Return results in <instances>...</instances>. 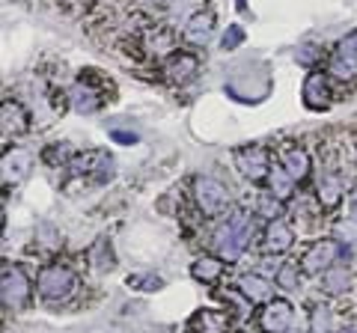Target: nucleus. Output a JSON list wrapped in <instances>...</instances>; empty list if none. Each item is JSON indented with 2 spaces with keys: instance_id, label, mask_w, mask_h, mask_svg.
Instances as JSON below:
<instances>
[{
  "instance_id": "nucleus-20",
  "label": "nucleus",
  "mask_w": 357,
  "mask_h": 333,
  "mask_svg": "<svg viewBox=\"0 0 357 333\" xmlns=\"http://www.w3.org/2000/svg\"><path fill=\"white\" fill-rule=\"evenodd\" d=\"M220 271H223V262H218V259H197L194 268H191V274L197 277V280H206V283L218 280Z\"/></svg>"
},
{
  "instance_id": "nucleus-15",
  "label": "nucleus",
  "mask_w": 357,
  "mask_h": 333,
  "mask_svg": "<svg viewBox=\"0 0 357 333\" xmlns=\"http://www.w3.org/2000/svg\"><path fill=\"white\" fill-rule=\"evenodd\" d=\"M241 292L248 295V301H265L268 295H271V286H268L265 277L259 274H248V277H241Z\"/></svg>"
},
{
  "instance_id": "nucleus-32",
  "label": "nucleus",
  "mask_w": 357,
  "mask_h": 333,
  "mask_svg": "<svg viewBox=\"0 0 357 333\" xmlns=\"http://www.w3.org/2000/svg\"><path fill=\"white\" fill-rule=\"evenodd\" d=\"M114 140L122 143V146H131V143H137V134H128V131H114Z\"/></svg>"
},
{
  "instance_id": "nucleus-29",
  "label": "nucleus",
  "mask_w": 357,
  "mask_h": 333,
  "mask_svg": "<svg viewBox=\"0 0 357 333\" xmlns=\"http://www.w3.org/2000/svg\"><path fill=\"white\" fill-rule=\"evenodd\" d=\"M241 39H244V30L232 24L227 33H223V48H238V45H241Z\"/></svg>"
},
{
  "instance_id": "nucleus-10",
  "label": "nucleus",
  "mask_w": 357,
  "mask_h": 333,
  "mask_svg": "<svg viewBox=\"0 0 357 333\" xmlns=\"http://www.w3.org/2000/svg\"><path fill=\"white\" fill-rule=\"evenodd\" d=\"M328 84H325V77L321 75H310L307 77V84H304V102L307 107L312 110H325L331 104V98H328Z\"/></svg>"
},
{
  "instance_id": "nucleus-8",
  "label": "nucleus",
  "mask_w": 357,
  "mask_h": 333,
  "mask_svg": "<svg viewBox=\"0 0 357 333\" xmlns=\"http://www.w3.org/2000/svg\"><path fill=\"white\" fill-rule=\"evenodd\" d=\"M110 166H114V158H110L107 152H84V155H77V158L72 161V173H102V179H110Z\"/></svg>"
},
{
  "instance_id": "nucleus-28",
  "label": "nucleus",
  "mask_w": 357,
  "mask_h": 333,
  "mask_svg": "<svg viewBox=\"0 0 357 333\" xmlns=\"http://www.w3.org/2000/svg\"><path fill=\"white\" fill-rule=\"evenodd\" d=\"M277 283H280L283 288H295V283H298V271L292 268V265H283V268L277 271Z\"/></svg>"
},
{
  "instance_id": "nucleus-33",
  "label": "nucleus",
  "mask_w": 357,
  "mask_h": 333,
  "mask_svg": "<svg viewBox=\"0 0 357 333\" xmlns=\"http://www.w3.org/2000/svg\"><path fill=\"white\" fill-rule=\"evenodd\" d=\"M351 215H354V220H357V194L351 196Z\"/></svg>"
},
{
  "instance_id": "nucleus-11",
  "label": "nucleus",
  "mask_w": 357,
  "mask_h": 333,
  "mask_svg": "<svg viewBox=\"0 0 357 333\" xmlns=\"http://www.w3.org/2000/svg\"><path fill=\"white\" fill-rule=\"evenodd\" d=\"M211 30H215V18L208 13H199L185 24V39L191 42V45H206L211 39Z\"/></svg>"
},
{
  "instance_id": "nucleus-7",
  "label": "nucleus",
  "mask_w": 357,
  "mask_h": 333,
  "mask_svg": "<svg viewBox=\"0 0 357 333\" xmlns=\"http://www.w3.org/2000/svg\"><path fill=\"white\" fill-rule=\"evenodd\" d=\"M337 256H340V244L337 241H319V244H312V247L307 250V256H304V271H310V274L328 271L331 262H337Z\"/></svg>"
},
{
  "instance_id": "nucleus-12",
  "label": "nucleus",
  "mask_w": 357,
  "mask_h": 333,
  "mask_svg": "<svg viewBox=\"0 0 357 333\" xmlns=\"http://www.w3.org/2000/svg\"><path fill=\"white\" fill-rule=\"evenodd\" d=\"M30 170V155L24 149H13V152H6L3 155V182H18V179H24Z\"/></svg>"
},
{
  "instance_id": "nucleus-24",
  "label": "nucleus",
  "mask_w": 357,
  "mask_h": 333,
  "mask_svg": "<svg viewBox=\"0 0 357 333\" xmlns=\"http://www.w3.org/2000/svg\"><path fill=\"white\" fill-rule=\"evenodd\" d=\"M319 196H321V203H325V206H333L340 199V185L333 182V179L319 182Z\"/></svg>"
},
{
  "instance_id": "nucleus-3",
  "label": "nucleus",
  "mask_w": 357,
  "mask_h": 333,
  "mask_svg": "<svg viewBox=\"0 0 357 333\" xmlns=\"http://www.w3.org/2000/svg\"><path fill=\"white\" fill-rule=\"evenodd\" d=\"M194 194H197V203H199V208H203V215H208V217L220 215L229 203L227 187H223L220 182H215V179H208V176L194 182Z\"/></svg>"
},
{
  "instance_id": "nucleus-16",
  "label": "nucleus",
  "mask_w": 357,
  "mask_h": 333,
  "mask_svg": "<svg viewBox=\"0 0 357 333\" xmlns=\"http://www.w3.org/2000/svg\"><path fill=\"white\" fill-rule=\"evenodd\" d=\"M167 72H170V77L176 84H185L188 77H194V72H197V57H191V54H178V57L167 65Z\"/></svg>"
},
{
  "instance_id": "nucleus-23",
  "label": "nucleus",
  "mask_w": 357,
  "mask_h": 333,
  "mask_svg": "<svg viewBox=\"0 0 357 333\" xmlns=\"http://www.w3.org/2000/svg\"><path fill=\"white\" fill-rule=\"evenodd\" d=\"M310 327H312V333H331V309L328 307H316V309H312Z\"/></svg>"
},
{
  "instance_id": "nucleus-1",
  "label": "nucleus",
  "mask_w": 357,
  "mask_h": 333,
  "mask_svg": "<svg viewBox=\"0 0 357 333\" xmlns=\"http://www.w3.org/2000/svg\"><path fill=\"white\" fill-rule=\"evenodd\" d=\"M250 235H253V226H250V220L248 215H232V220L227 226H220L218 229V235H215V247L223 259H238L241 256V250L250 244Z\"/></svg>"
},
{
  "instance_id": "nucleus-14",
  "label": "nucleus",
  "mask_w": 357,
  "mask_h": 333,
  "mask_svg": "<svg viewBox=\"0 0 357 333\" xmlns=\"http://www.w3.org/2000/svg\"><path fill=\"white\" fill-rule=\"evenodd\" d=\"M27 128V114H24V107H21L18 102H3V134H21V131Z\"/></svg>"
},
{
  "instance_id": "nucleus-22",
  "label": "nucleus",
  "mask_w": 357,
  "mask_h": 333,
  "mask_svg": "<svg viewBox=\"0 0 357 333\" xmlns=\"http://www.w3.org/2000/svg\"><path fill=\"white\" fill-rule=\"evenodd\" d=\"M72 104H75V110H81V114H93V110L98 107V98H93V93L84 90V86H75L72 90Z\"/></svg>"
},
{
  "instance_id": "nucleus-30",
  "label": "nucleus",
  "mask_w": 357,
  "mask_h": 333,
  "mask_svg": "<svg viewBox=\"0 0 357 333\" xmlns=\"http://www.w3.org/2000/svg\"><path fill=\"white\" fill-rule=\"evenodd\" d=\"M152 45H155V48H152L155 54H167V51L173 48V39H170V36H158V39L152 42Z\"/></svg>"
},
{
  "instance_id": "nucleus-5",
  "label": "nucleus",
  "mask_w": 357,
  "mask_h": 333,
  "mask_svg": "<svg viewBox=\"0 0 357 333\" xmlns=\"http://www.w3.org/2000/svg\"><path fill=\"white\" fill-rule=\"evenodd\" d=\"M331 75L340 77V81H351L357 75V33L345 39L331 57Z\"/></svg>"
},
{
  "instance_id": "nucleus-4",
  "label": "nucleus",
  "mask_w": 357,
  "mask_h": 333,
  "mask_svg": "<svg viewBox=\"0 0 357 333\" xmlns=\"http://www.w3.org/2000/svg\"><path fill=\"white\" fill-rule=\"evenodd\" d=\"M3 304L6 307H24L27 295H30V283L21 268H15V265H3Z\"/></svg>"
},
{
  "instance_id": "nucleus-19",
  "label": "nucleus",
  "mask_w": 357,
  "mask_h": 333,
  "mask_svg": "<svg viewBox=\"0 0 357 333\" xmlns=\"http://www.w3.org/2000/svg\"><path fill=\"white\" fill-rule=\"evenodd\" d=\"M325 288L331 295H340L349 288V271L342 268V265H333V268L325 271Z\"/></svg>"
},
{
  "instance_id": "nucleus-26",
  "label": "nucleus",
  "mask_w": 357,
  "mask_h": 333,
  "mask_svg": "<svg viewBox=\"0 0 357 333\" xmlns=\"http://www.w3.org/2000/svg\"><path fill=\"white\" fill-rule=\"evenodd\" d=\"M337 238L345 244H354L357 241V220H342V224H337Z\"/></svg>"
},
{
  "instance_id": "nucleus-9",
  "label": "nucleus",
  "mask_w": 357,
  "mask_h": 333,
  "mask_svg": "<svg viewBox=\"0 0 357 333\" xmlns=\"http://www.w3.org/2000/svg\"><path fill=\"white\" fill-rule=\"evenodd\" d=\"M262 327L268 333H283L289 327V321H292V307H289L286 301H274V304H268L262 309Z\"/></svg>"
},
{
  "instance_id": "nucleus-25",
  "label": "nucleus",
  "mask_w": 357,
  "mask_h": 333,
  "mask_svg": "<svg viewBox=\"0 0 357 333\" xmlns=\"http://www.w3.org/2000/svg\"><path fill=\"white\" fill-rule=\"evenodd\" d=\"M259 215H265V217L277 220V215H283L280 199H274V196H262V199H259Z\"/></svg>"
},
{
  "instance_id": "nucleus-17",
  "label": "nucleus",
  "mask_w": 357,
  "mask_h": 333,
  "mask_svg": "<svg viewBox=\"0 0 357 333\" xmlns=\"http://www.w3.org/2000/svg\"><path fill=\"white\" fill-rule=\"evenodd\" d=\"M283 166L289 170V176H292V179H304L307 170H310L307 152H304V149H289L286 158H283Z\"/></svg>"
},
{
  "instance_id": "nucleus-21",
  "label": "nucleus",
  "mask_w": 357,
  "mask_h": 333,
  "mask_svg": "<svg viewBox=\"0 0 357 333\" xmlns=\"http://www.w3.org/2000/svg\"><path fill=\"white\" fill-rule=\"evenodd\" d=\"M191 325H203V333H220L223 327H227V316H220V313H211V309H203L199 316H194Z\"/></svg>"
},
{
  "instance_id": "nucleus-34",
  "label": "nucleus",
  "mask_w": 357,
  "mask_h": 333,
  "mask_svg": "<svg viewBox=\"0 0 357 333\" xmlns=\"http://www.w3.org/2000/svg\"><path fill=\"white\" fill-rule=\"evenodd\" d=\"M340 333H357V327H345V330H340Z\"/></svg>"
},
{
  "instance_id": "nucleus-13",
  "label": "nucleus",
  "mask_w": 357,
  "mask_h": 333,
  "mask_svg": "<svg viewBox=\"0 0 357 333\" xmlns=\"http://www.w3.org/2000/svg\"><path fill=\"white\" fill-rule=\"evenodd\" d=\"M265 247L271 253L289 250V247H292V229H289L283 220H274V224L268 226V232H265Z\"/></svg>"
},
{
  "instance_id": "nucleus-18",
  "label": "nucleus",
  "mask_w": 357,
  "mask_h": 333,
  "mask_svg": "<svg viewBox=\"0 0 357 333\" xmlns=\"http://www.w3.org/2000/svg\"><path fill=\"white\" fill-rule=\"evenodd\" d=\"M268 182H271V191L277 194V199H286L289 194H292V176H289V170H280V166H274L271 173H268Z\"/></svg>"
},
{
  "instance_id": "nucleus-6",
  "label": "nucleus",
  "mask_w": 357,
  "mask_h": 333,
  "mask_svg": "<svg viewBox=\"0 0 357 333\" xmlns=\"http://www.w3.org/2000/svg\"><path fill=\"white\" fill-rule=\"evenodd\" d=\"M236 161H238L241 176H248L250 182H259V179H265V176L271 173V164H268V152H265L262 146L241 149V152L236 155Z\"/></svg>"
},
{
  "instance_id": "nucleus-2",
  "label": "nucleus",
  "mask_w": 357,
  "mask_h": 333,
  "mask_svg": "<svg viewBox=\"0 0 357 333\" xmlns=\"http://www.w3.org/2000/svg\"><path fill=\"white\" fill-rule=\"evenodd\" d=\"M75 288V274L66 265H48L39 274V295L48 301H66Z\"/></svg>"
},
{
  "instance_id": "nucleus-27",
  "label": "nucleus",
  "mask_w": 357,
  "mask_h": 333,
  "mask_svg": "<svg viewBox=\"0 0 357 333\" xmlns=\"http://www.w3.org/2000/svg\"><path fill=\"white\" fill-rule=\"evenodd\" d=\"M128 286L143 288V292H152V288H161L158 277H128Z\"/></svg>"
},
{
  "instance_id": "nucleus-31",
  "label": "nucleus",
  "mask_w": 357,
  "mask_h": 333,
  "mask_svg": "<svg viewBox=\"0 0 357 333\" xmlns=\"http://www.w3.org/2000/svg\"><path fill=\"white\" fill-rule=\"evenodd\" d=\"M66 152H69L66 146H51L48 152H45V161H48V164H54L57 158H66Z\"/></svg>"
}]
</instances>
